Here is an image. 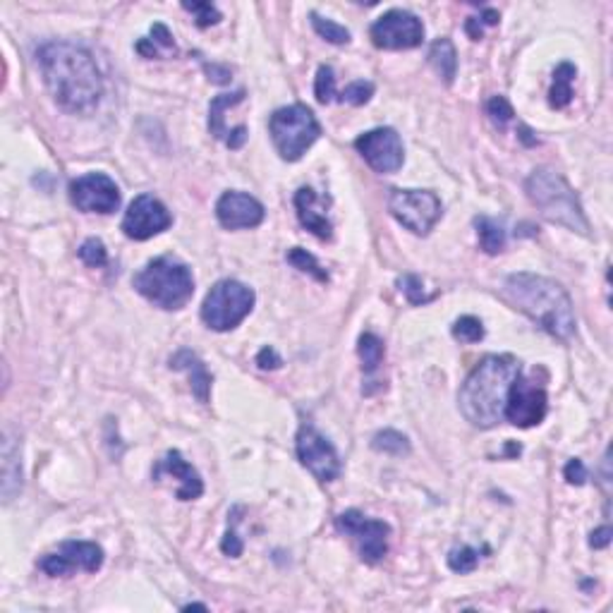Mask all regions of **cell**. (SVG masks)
<instances>
[{
    "mask_svg": "<svg viewBox=\"0 0 613 613\" xmlns=\"http://www.w3.org/2000/svg\"><path fill=\"white\" fill-rule=\"evenodd\" d=\"M50 96L68 113H91L101 101L104 79L89 50L72 41H49L36 50Z\"/></svg>",
    "mask_w": 613,
    "mask_h": 613,
    "instance_id": "1",
    "label": "cell"
},
{
    "mask_svg": "<svg viewBox=\"0 0 613 613\" xmlns=\"http://www.w3.org/2000/svg\"><path fill=\"white\" fill-rule=\"evenodd\" d=\"M503 300L530 316L536 326L558 341H568L578 328L571 295L561 283L536 273H513L503 280Z\"/></svg>",
    "mask_w": 613,
    "mask_h": 613,
    "instance_id": "2",
    "label": "cell"
},
{
    "mask_svg": "<svg viewBox=\"0 0 613 613\" xmlns=\"http://www.w3.org/2000/svg\"><path fill=\"white\" fill-rule=\"evenodd\" d=\"M520 377V362L513 355H487L460 389V412L472 426L491 429L501 425L510 386Z\"/></svg>",
    "mask_w": 613,
    "mask_h": 613,
    "instance_id": "3",
    "label": "cell"
},
{
    "mask_svg": "<svg viewBox=\"0 0 613 613\" xmlns=\"http://www.w3.org/2000/svg\"><path fill=\"white\" fill-rule=\"evenodd\" d=\"M525 192L549 224L563 225L580 235H590V221L582 211V204L563 175L551 168H536L525 180Z\"/></svg>",
    "mask_w": 613,
    "mask_h": 613,
    "instance_id": "4",
    "label": "cell"
},
{
    "mask_svg": "<svg viewBox=\"0 0 613 613\" xmlns=\"http://www.w3.org/2000/svg\"><path fill=\"white\" fill-rule=\"evenodd\" d=\"M134 290L160 309H180L195 295V279L180 259L159 257L149 261L133 280Z\"/></svg>",
    "mask_w": 613,
    "mask_h": 613,
    "instance_id": "5",
    "label": "cell"
},
{
    "mask_svg": "<svg viewBox=\"0 0 613 613\" xmlns=\"http://www.w3.org/2000/svg\"><path fill=\"white\" fill-rule=\"evenodd\" d=\"M269 133H271L273 147L280 153V159L293 163V160H300L306 149L319 140L321 127L306 105L295 104L273 113L269 120Z\"/></svg>",
    "mask_w": 613,
    "mask_h": 613,
    "instance_id": "6",
    "label": "cell"
},
{
    "mask_svg": "<svg viewBox=\"0 0 613 613\" xmlns=\"http://www.w3.org/2000/svg\"><path fill=\"white\" fill-rule=\"evenodd\" d=\"M254 306V290L240 280H218L204 297L202 319L214 331H230L252 312Z\"/></svg>",
    "mask_w": 613,
    "mask_h": 613,
    "instance_id": "7",
    "label": "cell"
},
{
    "mask_svg": "<svg viewBox=\"0 0 613 613\" xmlns=\"http://www.w3.org/2000/svg\"><path fill=\"white\" fill-rule=\"evenodd\" d=\"M389 211L410 233L429 235V230L439 224L444 206L439 197L429 189H393L389 197Z\"/></svg>",
    "mask_w": 613,
    "mask_h": 613,
    "instance_id": "8",
    "label": "cell"
},
{
    "mask_svg": "<svg viewBox=\"0 0 613 613\" xmlns=\"http://www.w3.org/2000/svg\"><path fill=\"white\" fill-rule=\"evenodd\" d=\"M549 410V398H546V383L536 379V370L530 377H517L510 386L508 400H506V412L503 419L520 429L542 425Z\"/></svg>",
    "mask_w": 613,
    "mask_h": 613,
    "instance_id": "9",
    "label": "cell"
},
{
    "mask_svg": "<svg viewBox=\"0 0 613 613\" xmlns=\"http://www.w3.org/2000/svg\"><path fill=\"white\" fill-rule=\"evenodd\" d=\"M335 525H338V530L345 532L355 542L364 563H379L389 554L390 527L383 520L367 517L360 510H345L335 517Z\"/></svg>",
    "mask_w": 613,
    "mask_h": 613,
    "instance_id": "10",
    "label": "cell"
},
{
    "mask_svg": "<svg viewBox=\"0 0 613 613\" xmlns=\"http://www.w3.org/2000/svg\"><path fill=\"white\" fill-rule=\"evenodd\" d=\"M370 36L374 46L383 50L417 49L425 41V24L407 10H389L371 24Z\"/></svg>",
    "mask_w": 613,
    "mask_h": 613,
    "instance_id": "11",
    "label": "cell"
},
{
    "mask_svg": "<svg viewBox=\"0 0 613 613\" xmlns=\"http://www.w3.org/2000/svg\"><path fill=\"white\" fill-rule=\"evenodd\" d=\"M295 451L302 465L319 481H334L341 474V458L335 453L334 444L324 436L314 425L305 422L295 439Z\"/></svg>",
    "mask_w": 613,
    "mask_h": 613,
    "instance_id": "12",
    "label": "cell"
},
{
    "mask_svg": "<svg viewBox=\"0 0 613 613\" xmlns=\"http://www.w3.org/2000/svg\"><path fill=\"white\" fill-rule=\"evenodd\" d=\"M355 149L377 173H396L403 168V140L393 127H377L360 134L355 140Z\"/></svg>",
    "mask_w": 613,
    "mask_h": 613,
    "instance_id": "13",
    "label": "cell"
},
{
    "mask_svg": "<svg viewBox=\"0 0 613 613\" xmlns=\"http://www.w3.org/2000/svg\"><path fill=\"white\" fill-rule=\"evenodd\" d=\"M101 565H104V549L94 542H65L60 549L46 554L39 561V568L50 578H65L75 571L96 572Z\"/></svg>",
    "mask_w": 613,
    "mask_h": 613,
    "instance_id": "14",
    "label": "cell"
},
{
    "mask_svg": "<svg viewBox=\"0 0 613 613\" xmlns=\"http://www.w3.org/2000/svg\"><path fill=\"white\" fill-rule=\"evenodd\" d=\"M70 202L84 214H113L120 206V189L105 173H89L72 180Z\"/></svg>",
    "mask_w": 613,
    "mask_h": 613,
    "instance_id": "15",
    "label": "cell"
},
{
    "mask_svg": "<svg viewBox=\"0 0 613 613\" xmlns=\"http://www.w3.org/2000/svg\"><path fill=\"white\" fill-rule=\"evenodd\" d=\"M170 224H173L170 211H168L156 197L140 195L133 204H130V209L125 211L123 233H125L130 240L144 242L149 237L163 233Z\"/></svg>",
    "mask_w": 613,
    "mask_h": 613,
    "instance_id": "16",
    "label": "cell"
},
{
    "mask_svg": "<svg viewBox=\"0 0 613 613\" xmlns=\"http://www.w3.org/2000/svg\"><path fill=\"white\" fill-rule=\"evenodd\" d=\"M266 211L259 199L244 195V192H224L216 204L218 224L228 230L257 228L264 221Z\"/></svg>",
    "mask_w": 613,
    "mask_h": 613,
    "instance_id": "17",
    "label": "cell"
},
{
    "mask_svg": "<svg viewBox=\"0 0 613 613\" xmlns=\"http://www.w3.org/2000/svg\"><path fill=\"white\" fill-rule=\"evenodd\" d=\"M153 480H160V477H173L178 480V499L180 501H195L204 494V481L199 477L195 467L189 465L188 460L182 458L180 451H168L163 458L156 462L153 467Z\"/></svg>",
    "mask_w": 613,
    "mask_h": 613,
    "instance_id": "18",
    "label": "cell"
},
{
    "mask_svg": "<svg viewBox=\"0 0 613 613\" xmlns=\"http://www.w3.org/2000/svg\"><path fill=\"white\" fill-rule=\"evenodd\" d=\"M295 209H297V218L312 235L321 237V240H331L334 237V225L326 218L324 209H321L319 195L312 188L297 189L295 195Z\"/></svg>",
    "mask_w": 613,
    "mask_h": 613,
    "instance_id": "19",
    "label": "cell"
},
{
    "mask_svg": "<svg viewBox=\"0 0 613 613\" xmlns=\"http://www.w3.org/2000/svg\"><path fill=\"white\" fill-rule=\"evenodd\" d=\"M22 491V453L10 429L3 434V501L10 503Z\"/></svg>",
    "mask_w": 613,
    "mask_h": 613,
    "instance_id": "20",
    "label": "cell"
},
{
    "mask_svg": "<svg viewBox=\"0 0 613 613\" xmlns=\"http://www.w3.org/2000/svg\"><path fill=\"white\" fill-rule=\"evenodd\" d=\"M170 370L188 371L189 381H192V393H195L202 403H209L211 393V374L206 364L192 352V350H180L170 357Z\"/></svg>",
    "mask_w": 613,
    "mask_h": 613,
    "instance_id": "21",
    "label": "cell"
},
{
    "mask_svg": "<svg viewBox=\"0 0 613 613\" xmlns=\"http://www.w3.org/2000/svg\"><path fill=\"white\" fill-rule=\"evenodd\" d=\"M244 96H247V91L237 89V91H233V94H221V96L214 98L209 105V130L216 140L224 142L225 147H228V140H230L228 127H225V111L233 108V105L242 104Z\"/></svg>",
    "mask_w": 613,
    "mask_h": 613,
    "instance_id": "22",
    "label": "cell"
},
{
    "mask_svg": "<svg viewBox=\"0 0 613 613\" xmlns=\"http://www.w3.org/2000/svg\"><path fill=\"white\" fill-rule=\"evenodd\" d=\"M429 63L434 65V70L444 77V82L453 84L455 75H458V53L451 39H439L432 43L429 49Z\"/></svg>",
    "mask_w": 613,
    "mask_h": 613,
    "instance_id": "23",
    "label": "cell"
},
{
    "mask_svg": "<svg viewBox=\"0 0 613 613\" xmlns=\"http://www.w3.org/2000/svg\"><path fill=\"white\" fill-rule=\"evenodd\" d=\"M578 70L572 63H561L554 72V87L549 91V104L551 108H565L572 101V79H575Z\"/></svg>",
    "mask_w": 613,
    "mask_h": 613,
    "instance_id": "24",
    "label": "cell"
},
{
    "mask_svg": "<svg viewBox=\"0 0 613 613\" xmlns=\"http://www.w3.org/2000/svg\"><path fill=\"white\" fill-rule=\"evenodd\" d=\"M357 352H360V360H362V371L367 377L377 374L379 367L383 362V355H386V348H383V341L374 334H362L360 335V343H357Z\"/></svg>",
    "mask_w": 613,
    "mask_h": 613,
    "instance_id": "25",
    "label": "cell"
},
{
    "mask_svg": "<svg viewBox=\"0 0 613 613\" xmlns=\"http://www.w3.org/2000/svg\"><path fill=\"white\" fill-rule=\"evenodd\" d=\"M474 225H477V235H480L481 250L487 252V254H499V252H503V247H506V230H503V225L499 224V221L480 216L474 221Z\"/></svg>",
    "mask_w": 613,
    "mask_h": 613,
    "instance_id": "26",
    "label": "cell"
},
{
    "mask_svg": "<svg viewBox=\"0 0 613 613\" xmlns=\"http://www.w3.org/2000/svg\"><path fill=\"white\" fill-rule=\"evenodd\" d=\"M371 448L386 455H407L410 453V441L396 429H383L371 439Z\"/></svg>",
    "mask_w": 613,
    "mask_h": 613,
    "instance_id": "27",
    "label": "cell"
},
{
    "mask_svg": "<svg viewBox=\"0 0 613 613\" xmlns=\"http://www.w3.org/2000/svg\"><path fill=\"white\" fill-rule=\"evenodd\" d=\"M288 261H290L295 269H300L302 273H309V276H314V279L319 280V283H326V280H328V273L321 269V264L316 261V257H314V254H309L306 250H302V247H293V250L288 252Z\"/></svg>",
    "mask_w": 613,
    "mask_h": 613,
    "instance_id": "28",
    "label": "cell"
},
{
    "mask_svg": "<svg viewBox=\"0 0 613 613\" xmlns=\"http://www.w3.org/2000/svg\"><path fill=\"white\" fill-rule=\"evenodd\" d=\"M312 27H314V32H316L321 39H326L328 43H335V46L350 43L348 29L341 27V24H335L334 20H326V17H321V14L312 13Z\"/></svg>",
    "mask_w": 613,
    "mask_h": 613,
    "instance_id": "29",
    "label": "cell"
},
{
    "mask_svg": "<svg viewBox=\"0 0 613 613\" xmlns=\"http://www.w3.org/2000/svg\"><path fill=\"white\" fill-rule=\"evenodd\" d=\"M451 334L460 343H480L484 338V326L477 316H460L451 328Z\"/></svg>",
    "mask_w": 613,
    "mask_h": 613,
    "instance_id": "30",
    "label": "cell"
},
{
    "mask_svg": "<svg viewBox=\"0 0 613 613\" xmlns=\"http://www.w3.org/2000/svg\"><path fill=\"white\" fill-rule=\"evenodd\" d=\"M480 563V551L472 549V546H460V549H453L448 554V565L451 571L460 572V575H467L472 572Z\"/></svg>",
    "mask_w": 613,
    "mask_h": 613,
    "instance_id": "31",
    "label": "cell"
},
{
    "mask_svg": "<svg viewBox=\"0 0 613 613\" xmlns=\"http://www.w3.org/2000/svg\"><path fill=\"white\" fill-rule=\"evenodd\" d=\"M314 96L319 104H331L335 96V75L331 65H321L316 72V82H314Z\"/></svg>",
    "mask_w": 613,
    "mask_h": 613,
    "instance_id": "32",
    "label": "cell"
},
{
    "mask_svg": "<svg viewBox=\"0 0 613 613\" xmlns=\"http://www.w3.org/2000/svg\"><path fill=\"white\" fill-rule=\"evenodd\" d=\"M79 259H82L87 266H91V269L105 266L108 264V252H105V244L101 242L98 237H89V240L79 247Z\"/></svg>",
    "mask_w": 613,
    "mask_h": 613,
    "instance_id": "33",
    "label": "cell"
},
{
    "mask_svg": "<svg viewBox=\"0 0 613 613\" xmlns=\"http://www.w3.org/2000/svg\"><path fill=\"white\" fill-rule=\"evenodd\" d=\"M398 286H400V293H405V297L410 300V305H426V302L434 300V295L425 293V286H422V279L419 276H403L398 279Z\"/></svg>",
    "mask_w": 613,
    "mask_h": 613,
    "instance_id": "34",
    "label": "cell"
},
{
    "mask_svg": "<svg viewBox=\"0 0 613 613\" xmlns=\"http://www.w3.org/2000/svg\"><path fill=\"white\" fill-rule=\"evenodd\" d=\"M371 96H374V84L364 82V79L348 84V87L341 91V101L350 105H364Z\"/></svg>",
    "mask_w": 613,
    "mask_h": 613,
    "instance_id": "35",
    "label": "cell"
},
{
    "mask_svg": "<svg viewBox=\"0 0 613 613\" xmlns=\"http://www.w3.org/2000/svg\"><path fill=\"white\" fill-rule=\"evenodd\" d=\"M487 113H489V118H491V123H494L496 127H501V130L508 125L510 120H513V115H516L513 105L508 104V98H506V96L489 98Z\"/></svg>",
    "mask_w": 613,
    "mask_h": 613,
    "instance_id": "36",
    "label": "cell"
},
{
    "mask_svg": "<svg viewBox=\"0 0 613 613\" xmlns=\"http://www.w3.org/2000/svg\"><path fill=\"white\" fill-rule=\"evenodd\" d=\"M182 7L188 10V13L195 14V22L197 27H211V24H218L221 22V13L216 10V5H211V3H182Z\"/></svg>",
    "mask_w": 613,
    "mask_h": 613,
    "instance_id": "37",
    "label": "cell"
},
{
    "mask_svg": "<svg viewBox=\"0 0 613 613\" xmlns=\"http://www.w3.org/2000/svg\"><path fill=\"white\" fill-rule=\"evenodd\" d=\"M563 474H565V481H568V484H575V487H582V484L587 481V467L582 465V460H578V458H572L571 462L565 465Z\"/></svg>",
    "mask_w": 613,
    "mask_h": 613,
    "instance_id": "38",
    "label": "cell"
},
{
    "mask_svg": "<svg viewBox=\"0 0 613 613\" xmlns=\"http://www.w3.org/2000/svg\"><path fill=\"white\" fill-rule=\"evenodd\" d=\"M151 41L156 43V46H160V49H168V50H175V41H173V34L168 32L166 24H153L151 27Z\"/></svg>",
    "mask_w": 613,
    "mask_h": 613,
    "instance_id": "39",
    "label": "cell"
},
{
    "mask_svg": "<svg viewBox=\"0 0 613 613\" xmlns=\"http://www.w3.org/2000/svg\"><path fill=\"white\" fill-rule=\"evenodd\" d=\"M257 364L261 367V370H279L280 364H283V360H280L279 352H276L273 348H264L257 355Z\"/></svg>",
    "mask_w": 613,
    "mask_h": 613,
    "instance_id": "40",
    "label": "cell"
},
{
    "mask_svg": "<svg viewBox=\"0 0 613 613\" xmlns=\"http://www.w3.org/2000/svg\"><path fill=\"white\" fill-rule=\"evenodd\" d=\"M221 549H224V554H228V556L233 558H237L242 554V542H240V536L235 535V530L225 532L224 542H221Z\"/></svg>",
    "mask_w": 613,
    "mask_h": 613,
    "instance_id": "41",
    "label": "cell"
},
{
    "mask_svg": "<svg viewBox=\"0 0 613 613\" xmlns=\"http://www.w3.org/2000/svg\"><path fill=\"white\" fill-rule=\"evenodd\" d=\"M608 544H611V527H599L590 536V546H594V549H607Z\"/></svg>",
    "mask_w": 613,
    "mask_h": 613,
    "instance_id": "42",
    "label": "cell"
},
{
    "mask_svg": "<svg viewBox=\"0 0 613 613\" xmlns=\"http://www.w3.org/2000/svg\"><path fill=\"white\" fill-rule=\"evenodd\" d=\"M532 134H535V133H532V130L527 125L517 127V137H520V140H523L525 144H527V147H535L536 142H539V140H536V137H532Z\"/></svg>",
    "mask_w": 613,
    "mask_h": 613,
    "instance_id": "43",
    "label": "cell"
}]
</instances>
